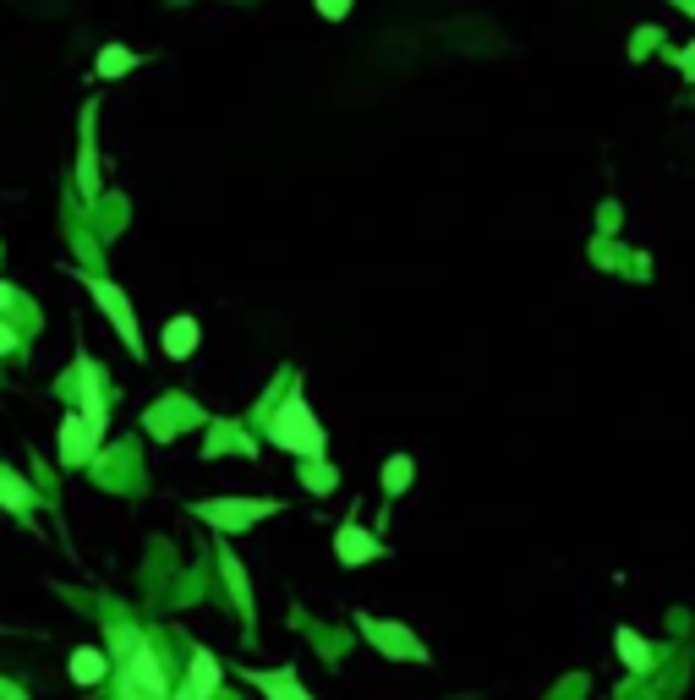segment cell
Returning <instances> with one entry per match:
<instances>
[{"label":"cell","instance_id":"7","mask_svg":"<svg viewBox=\"0 0 695 700\" xmlns=\"http://www.w3.org/2000/svg\"><path fill=\"white\" fill-rule=\"evenodd\" d=\"M94 433H88V422H83V416H66V422H61V460L66 465H83L88 460V454H94Z\"/></svg>","mask_w":695,"mask_h":700},{"label":"cell","instance_id":"16","mask_svg":"<svg viewBox=\"0 0 695 700\" xmlns=\"http://www.w3.org/2000/svg\"><path fill=\"white\" fill-rule=\"evenodd\" d=\"M318 11H323V17H329V22H340L345 11H351V0H318Z\"/></svg>","mask_w":695,"mask_h":700},{"label":"cell","instance_id":"20","mask_svg":"<svg viewBox=\"0 0 695 700\" xmlns=\"http://www.w3.org/2000/svg\"><path fill=\"white\" fill-rule=\"evenodd\" d=\"M679 6H685V11H690V17H695V0H679Z\"/></svg>","mask_w":695,"mask_h":700},{"label":"cell","instance_id":"12","mask_svg":"<svg viewBox=\"0 0 695 700\" xmlns=\"http://www.w3.org/2000/svg\"><path fill=\"white\" fill-rule=\"evenodd\" d=\"M104 673H110V662H104V651H94V646L72 651V679H77V684H99Z\"/></svg>","mask_w":695,"mask_h":700},{"label":"cell","instance_id":"15","mask_svg":"<svg viewBox=\"0 0 695 700\" xmlns=\"http://www.w3.org/2000/svg\"><path fill=\"white\" fill-rule=\"evenodd\" d=\"M411 487V454H395V460L384 465V493L395 498V493H405Z\"/></svg>","mask_w":695,"mask_h":700},{"label":"cell","instance_id":"11","mask_svg":"<svg viewBox=\"0 0 695 700\" xmlns=\"http://www.w3.org/2000/svg\"><path fill=\"white\" fill-rule=\"evenodd\" d=\"M613 646H619V662H624L630 673H646V668H652V646H646L635 629H619V635H613Z\"/></svg>","mask_w":695,"mask_h":700},{"label":"cell","instance_id":"10","mask_svg":"<svg viewBox=\"0 0 695 700\" xmlns=\"http://www.w3.org/2000/svg\"><path fill=\"white\" fill-rule=\"evenodd\" d=\"M247 679L263 690V700H312V695L296 684V673H247Z\"/></svg>","mask_w":695,"mask_h":700},{"label":"cell","instance_id":"4","mask_svg":"<svg viewBox=\"0 0 695 700\" xmlns=\"http://www.w3.org/2000/svg\"><path fill=\"white\" fill-rule=\"evenodd\" d=\"M356 624H362V635L373 640L384 657H395V662H427V646L405 624H384V618H373V613H362Z\"/></svg>","mask_w":695,"mask_h":700},{"label":"cell","instance_id":"2","mask_svg":"<svg viewBox=\"0 0 695 700\" xmlns=\"http://www.w3.org/2000/svg\"><path fill=\"white\" fill-rule=\"evenodd\" d=\"M121 700H170L165 690V668L159 657L143 646L137 635H126V679H121Z\"/></svg>","mask_w":695,"mask_h":700},{"label":"cell","instance_id":"18","mask_svg":"<svg viewBox=\"0 0 695 700\" xmlns=\"http://www.w3.org/2000/svg\"><path fill=\"white\" fill-rule=\"evenodd\" d=\"M679 72H685V77H695V44H690L685 55H679Z\"/></svg>","mask_w":695,"mask_h":700},{"label":"cell","instance_id":"13","mask_svg":"<svg viewBox=\"0 0 695 700\" xmlns=\"http://www.w3.org/2000/svg\"><path fill=\"white\" fill-rule=\"evenodd\" d=\"M132 66H137V55L126 50V44H104L94 72H99V77H126V72H132Z\"/></svg>","mask_w":695,"mask_h":700},{"label":"cell","instance_id":"8","mask_svg":"<svg viewBox=\"0 0 695 700\" xmlns=\"http://www.w3.org/2000/svg\"><path fill=\"white\" fill-rule=\"evenodd\" d=\"M214 690H219V657L198 651V657H192V673H187V690H181L176 700H208Z\"/></svg>","mask_w":695,"mask_h":700},{"label":"cell","instance_id":"17","mask_svg":"<svg viewBox=\"0 0 695 700\" xmlns=\"http://www.w3.org/2000/svg\"><path fill=\"white\" fill-rule=\"evenodd\" d=\"M11 350H17V329H11V323H0V356H11Z\"/></svg>","mask_w":695,"mask_h":700},{"label":"cell","instance_id":"1","mask_svg":"<svg viewBox=\"0 0 695 700\" xmlns=\"http://www.w3.org/2000/svg\"><path fill=\"white\" fill-rule=\"evenodd\" d=\"M269 438L280 443V449L301 454V460H312V465H318L323 454H329V438H323V422L307 411V400H301V394H291V400H285L280 411L269 416Z\"/></svg>","mask_w":695,"mask_h":700},{"label":"cell","instance_id":"5","mask_svg":"<svg viewBox=\"0 0 695 700\" xmlns=\"http://www.w3.org/2000/svg\"><path fill=\"white\" fill-rule=\"evenodd\" d=\"M83 285H88V296L104 307V318L115 323V334L126 340V350H132V356H143V334H137V318H132V307H126L121 285H110V279H83Z\"/></svg>","mask_w":695,"mask_h":700},{"label":"cell","instance_id":"14","mask_svg":"<svg viewBox=\"0 0 695 700\" xmlns=\"http://www.w3.org/2000/svg\"><path fill=\"white\" fill-rule=\"evenodd\" d=\"M0 504H6V509H17V515H28V509H33V493L22 487V476L0 471Z\"/></svg>","mask_w":695,"mask_h":700},{"label":"cell","instance_id":"6","mask_svg":"<svg viewBox=\"0 0 695 700\" xmlns=\"http://www.w3.org/2000/svg\"><path fill=\"white\" fill-rule=\"evenodd\" d=\"M384 553V542H378L373 531H362V525H340L334 531V558L340 564H367V558H378Z\"/></svg>","mask_w":695,"mask_h":700},{"label":"cell","instance_id":"3","mask_svg":"<svg viewBox=\"0 0 695 700\" xmlns=\"http://www.w3.org/2000/svg\"><path fill=\"white\" fill-rule=\"evenodd\" d=\"M192 515L208 520L214 531H247V525L280 515L274 498H208V504H192Z\"/></svg>","mask_w":695,"mask_h":700},{"label":"cell","instance_id":"19","mask_svg":"<svg viewBox=\"0 0 695 700\" xmlns=\"http://www.w3.org/2000/svg\"><path fill=\"white\" fill-rule=\"evenodd\" d=\"M11 307V285H0V312H6Z\"/></svg>","mask_w":695,"mask_h":700},{"label":"cell","instance_id":"9","mask_svg":"<svg viewBox=\"0 0 695 700\" xmlns=\"http://www.w3.org/2000/svg\"><path fill=\"white\" fill-rule=\"evenodd\" d=\"M192 350H198V318H170L165 323V356L187 361Z\"/></svg>","mask_w":695,"mask_h":700}]
</instances>
